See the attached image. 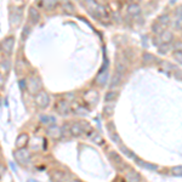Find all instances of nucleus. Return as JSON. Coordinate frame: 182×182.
Instances as JSON below:
<instances>
[{"mask_svg": "<svg viewBox=\"0 0 182 182\" xmlns=\"http://www.w3.org/2000/svg\"><path fill=\"white\" fill-rule=\"evenodd\" d=\"M86 1V5H87V9L91 13L94 15H100V16H107V12L104 11V9L98 5L95 0H85Z\"/></svg>", "mask_w": 182, "mask_h": 182, "instance_id": "1", "label": "nucleus"}, {"mask_svg": "<svg viewBox=\"0 0 182 182\" xmlns=\"http://www.w3.org/2000/svg\"><path fill=\"white\" fill-rule=\"evenodd\" d=\"M90 126L87 123H85V121H81V123H74L70 128H69V132L74 136H79L81 135L83 132H85L86 130H89Z\"/></svg>", "mask_w": 182, "mask_h": 182, "instance_id": "2", "label": "nucleus"}, {"mask_svg": "<svg viewBox=\"0 0 182 182\" xmlns=\"http://www.w3.org/2000/svg\"><path fill=\"white\" fill-rule=\"evenodd\" d=\"M15 158H16V160H17L20 164L26 165V164H28V161H29V159H30V156H29V153H28V150H26V149H23V148H20L18 150L15 152Z\"/></svg>", "mask_w": 182, "mask_h": 182, "instance_id": "3", "label": "nucleus"}, {"mask_svg": "<svg viewBox=\"0 0 182 182\" xmlns=\"http://www.w3.org/2000/svg\"><path fill=\"white\" fill-rule=\"evenodd\" d=\"M49 102H50V100H49V96H48L46 92L40 91V92L37 94V96H35V103L39 106V107H41V108L48 107Z\"/></svg>", "mask_w": 182, "mask_h": 182, "instance_id": "4", "label": "nucleus"}, {"mask_svg": "<svg viewBox=\"0 0 182 182\" xmlns=\"http://www.w3.org/2000/svg\"><path fill=\"white\" fill-rule=\"evenodd\" d=\"M56 109L59 114H68L70 112V106L66 101H59L56 104Z\"/></svg>", "mask_w": 182, "mask_h": 182, "instance_id": "5", "label": "nucleus"}, {"mask_svg": "<svg viewBox=\"0 0 182 182\" xmlns=\"http://www.w3.org/2000/svg\"><path fill=\"white\" fill-rule=\"evenodd\" d=\"M27 85H28V89H29L30 92L35 94V92H38L39 89H40V80L38 78H30Z\"/></svg>", "mask_w": 182, "mask_h": 182, "instance_id": "6", "label": "nucleus"}, {"mask_svg": "<svg viewBox=\"0 0 182 182\" xmlns=\"http://www.w3.org/2000/svg\"><path fill=\"white\" fill-rule=\"evenodd\" d=\"M13 43H15L13 38L5 39L3 41V44H1V50H3V52H5L6 55H10L11 51H12V48H13Z\"/></svg>", "mask_w": 182, "mask_h": 182, "instance_id": "7", "label": "nucleus"}, {"mask_svg": "<svg viewBox=\"0 0 182 182\" xmlns=\"http://www.w3.org/2000/svg\"><path fill=\"white\" fill-rule=\"evenodd\" d=\"M97 98H98V95H97L96 91H89V92H86L84 95V100L86 102H90V103H95L97 101Z\"/></svg>", "mask_w": 182, "mask_h": 182, "instance_id": "8", "label": "nucleus"}, {"mask_svg": "<svg viewBox=\"0 0 182 182\" xmlns=\"http://www.w3.org/2000/svg\"><path fill=\"white\" fill-rule=\"evenodd\" d=\"M28 140H29V137H28L27 134L20 135L18 137H17V140H16V146H17V148H23V147L27 145Z\"/></svg>", "mask_w": 182, "mask_h": 182, "instance_id": "9", "label": "nucleus"}, {"mask_svg": "<svg viewBox=\"0 0 182 182\" xmlns=\"http://www.w3.org/2000/svg\"><path fill=\"white\" fill-rule=\"evenodd\" d=\"M109 157L114 160V163L117 164V165H119L120 166V168H125V164H124V161H123V159H121L117 153H115V152H111V153H109Z\"/></svg>", "mask_w": 182, "mask_h": 182, "instance_id": "10", "label": "nucleus"}, {"mask_svg": "<svg viewBox=\"0 0 182 182\" xmlns=\"http://www.w3.org/2000/svg\"><path fill=\"white\" fill-rule=\"evenodd\" d=\"M57 4V0H40V5L43 7H46L48 10L54 9Z\"/></svg>", "mask_w": 182, "mask_h": 182, "instance_id": "11", "label": "nucleus"}, {"mask_svg": "<svg viewBox=\"0 0 182 182\" xmlns=\"http://www.w3.org/2000/svg\"><path fill=\"white\" fill-rule=\"evenodd\" d=\"M49 135L54 139H59L62 134H61V129H58L57 126H52L49 129Z\"/></svg>", "mask_w": 182, "mask_h": 182, "instance_id": "12", "label": "nucleus"}, {"mask_svg": "<svg viewBox=\"0 0 182 182\" xmlns=\"http://www.w3.org/2000/svg\"><path fill=\"white\" fill-rule=\"evenodd\" d=\"M29 13H30V18H32V22L33 23H37L39 17H40V15H39V11L35 9V7H32L29 10Z\"/></svg>", "mask_w": 182, "mask_h": 182, "instance_id": "13", "label": "nucleus"}, {"mask_svg": "<svg viewBox=\"0 0 182 182\" xmlns=\"http://www.w3.org/2000/svg\"><path fill=\"white\" fill-rule=\"evenodd\" d=\"M106 69V66L103 67V69H102V72L100 73V75H98V78H97V83H100L101 85H103L104 83H106V80H107V77H108V73L104 70Z\"/></svg>", "mask_w": 182, "mask_h": 182, "instance_id": "14", "label": "nucleus"}, {"mask_svg": "<svg viewBox=\"0 0 182 182\" xmlns=\"http://www.w3.org/2000/svg\"><path fill=\"white\" fill-rule=\"evenodd\" d=\"M91 140H92V142L97 143V145H102L103 143V139H102V136L97 132H94L92 135H91Z\"/></svg>", "mask_w": 182, "mask_h": 182, "instance_id": "15", "label": "nucleus"}, {"mask_svg": "<svg viewBox=\"0 0 182 182\" xmlns=\"http://www.w3.org/2000/svg\"><path fill=\"white\" fill-rule=\"evenodd\" d=\"M137 164H140L141 166H143V168H146V169H150V170H157V169H158L156 165H152V164L143 163V161H142V160H140V159H137Z\"/></svg>", "mask_w": 182, "mask_h": 182, "instance_id": "16", "label": "nucleus"}, {"mask_svg": "<svg viewBox=\"0 0 182 182\" xmlns=\"http://www.w3.org/2000/svg\"><path fill=\"white\" fill-rule=\"evenodd\" d=\"M63 10L66 11V12H68V13H72L73 11H74V9H73V5L68 1V0H65V4H63Z\"/></svg>", "mask_w": 182, "mask_h": 182, "instance_id": "17", "label": "nucleus"}, {"mask_svg": "<svg viewBox=\"0 0 182 182\" xmlns=\"http://www.w3.org/2000/svg\"><path fill=\"white\" fill-rule=\"evenodd\" d=\"M126 178H128L129 181H139V180H140L139 175H137V174H136V172H134V171H130V172L128 174Z\"/></svg>", "mask_w": 182, "mask_h": 182, "instance_id": "18", "label": "nucleus"}, {"mask_svg": "<svg viewBox=\"0 0 182 182\" xmlns=\"http://www.w3.org/2000/svg\"><path fill=\"white\" fill-rule=\"evenodd\" d=\"M139 12H140L139 5H131V6H129V13L130 15H137Z\"/></svg>", "mask_w": 182, "mask_h": 182, "instance_id": "19", "label": "nucleus"}, {"mask_svg": "<svg viewBox=\"0 0 182 182\" xmlns=\"http://www.w3.org/2000/svg\"><path fill=\"white\" fill-rule=\"evenodd\" d=\"M171 39H172V35H171V33H163V35H161V41L163 43H168V41H171Z\"/></svg>", "mask_w": 182, "mask_h": 182, "instance_id": "20", "label": "nucleus"}, {"mask_svg": "<svg viewBox=\"0 0 182 182\" xmlns=\"http://www.w3.org/2000/svg\"><path fill=\"white\" fill-rule=\"evenodd\" d=\"M164 26H161L160 23H158V24H156L154 27H153V30H154V33H158V34H161L163 32H164Z\"/></svg>", "mask_w": 182, "mask_h": 182, "instance_id": "21", "label": "nucleus"}, {"mask_svg": "<svg viewBox=\"0 0 182 182\" xmlns=\"http://www.w3.org/2000/svg\"><path fill=\"white\" fill-rule=\"evenodd\" d=\"M169 21H170V18H169V16H161L159 20H158V23H160L161 26H166V24H168L169 23Z\"/></svg>", "mask_w": 182, "mask_h": 182, "instance_id": "22", "label": "nucleus"}, {"mask_svg": "<svg viewBox=\"0 0 182 182\" xmlns=\"http://www.w3.org/2000/svg\"><path fill=\"white\" fill-rule=\"evenodd\" d=\"M143 59H145V62H156L157 61V58L156 57H153L152 55H149V54H147V55H145V57H143Z\"/></svg>", "mask_w": 182, "mask_h": 182, "instance_id": "23", "label": "nucleus"}, {"mask_svg": "<svg viewBox=\"0 0 182 182\" xmlns=\"http://www.w3.org/2000/svg\"><path fill=\"white\" fill-rule=\"evenodd\" d=\"M121 150L124 152V154H125V156H128V157H130V158H135L134 153H132L131 150H129L128 148H125V147H121Z\"/></svg>", "mask_w": 182, "mask_h": 182, "instance_id": "24", "label": "nucleus"}, {"mask_svg": "<svg viewBox=\"0 0 182 182\" xmlns=\"http://www.w3.org/2000/svg\"><path fill=\"white\" fill-rule=\"evenodd\" d=\"M115 97H117V94H115V92H108L107 96H106V101H107V102H108V101H112V100H114Z\"/></svg>", "mask_w": 182, "mask_h": 182, "instance_id": "25", "label": "nucleus"}, {"mask_svg": "<svg viewBox=\"0 0 182 182\" xmlns=\"http://www.w3.org/2000/svg\"><path fill=\"white\" fill-rule=\"evenodd\" d=\"M41 121L45 124H48V121H55L54 118H50V117H41Z\"/></svg>", "mask_w": 182, "mask_h": 182, "instance_id": "26", "label": "nucleus"}, {"mask_svg": "<svg viewBox=\"0 0 182 182\" xmlns=\"http://www.w3.org/2000/svg\"><path fill=\"white\" fill-rule=\"evenodd\" d=\"M172 174L174 175H178V176H181V166H178V168H175V169H172Z\"/></svg>", "mask_w": 182, "mask_h": 182, "instance_id": "27", "label": "nucleus"}, {"mask_svg": "<svg viewBox=\"0 0 182 182\" xmlns=\"http://www.w3.org/2000/svg\"><path fill=\"white\" fill-rule=\"evenodd\" d=\"M20 85H21L22 89H24V86H26V85H24V81H20Z\"/></svg>", "mask_w": 182, "mask_h": 182, "instance_id": "28", "label": "nucleus"}]
</instances>
